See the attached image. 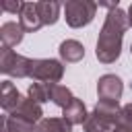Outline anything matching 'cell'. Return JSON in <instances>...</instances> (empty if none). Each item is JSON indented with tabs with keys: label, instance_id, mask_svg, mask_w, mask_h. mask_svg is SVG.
I'll return each instance as SVG.
<instances>
[{
	"label": "cell",
	"instance_id": "44dd1931",
	"mask_svg": "<svg viewBox=\"0 0 132 132\" xmlns=\"http://www.w3.org/2000/svg\"><path fill=\"white\" fill-rule=\"evenodd\" d=\"M130 52H132V45H130Z\"/></svg>",
	"mask_w": 132,
	"mask_h": 132
},
{
	"label": "cell",
	"instance_id": "d6986e66",
	"mask_svg": "<svg viewBox=\"0 0 132 132\" xmlns=\"http://www.w3.org/2000/svg\"><path fill=\"white\" fill-rule=\"evenodd\" d=\"M0 126H2V132H8V126H6V116L0 118Z\"/></svg>",
	"mask_w": 132,
	"mask_h": 132
},
{
	"label": "cell",
	"instance_id": "9a60e30c",
	"mask_svg": "<svg viewBox=\"0 0 132 132\" xmlns=\"http://www.w3.org/2000/svg\"><path fill=\"white\" fill-rule=\"evenodd\" d=\"M37 10H39V16H41L43 25H54L58 21V14H60V4L43 0V2H37Z\"/></svg>",
	"mask_w": 132,
	"mask_h": 132
},
{
	"label": "cell",
	"instance_id": "ba28073f",
	"mask_svg": "<svg viewBox=\"0 0 132 132\" xmlns=\"http://www.w3.org/2000/svg\"><path fill=\"white\" fill-rule=\"evenodd\" d=\"M21 103H23V97L16 91V87L10 80H4L2 82V89H0V105H2V109L8 111V113H12Z\"/></svg>",
	"mask_w": 132,
	"mask_h": 132
},
{
	"label": "cell",
	"instance_id": "52a82bcc",
	"mask_svg": "<svg viewBox=\"0 0 132 132\" xmlns=\"http://www.w3.org/2000/svg\"><path fill=\"white\" fill-rule=\"evenodd\" d=\"M19 23L25 31H37L39 27H43L37 10V2H23V8L19 12Z\"/></svg>",
	"mask_w": 132,
	"mask_h": 132
},
{
	"label": "cell",
	"instance_id": "2e32d148",
	"mask_svg": "<svg viewBox=\"0 0 132 132\" xmlns=\"http://www.w3.org/2000/svg\"><path fill=\"white\" fill-rule=\"evenodd\" d=\"M29 99H33L35 103H45L50 101V91H47V82H33L29 87Z\"/></svg>",
	"mask_w": 132,
	"mask_h": 132
},
{
	"label": "cell",
	"instance_id": "ffe728a7",
	"mask_svg": "<svg viewBox=\"0 0 132 132\" xmlns=\"http://www.w3.org/2000/svg\"><path fill=\"white\" fill-rule=\"evenodd\" d=\"M128 25L132 27V4H130V8H128Z\"/></svg>",
	"mask_w": 132,
	"mask_h": 132
},
{
	"label": "cell",
	"instance_id": "5bb4252c",
	"mask_svg": "<svg viewBox=\"0 0 132 132\" xmlns=\"http://www.w3.org/2000/svg\"><path fill=\"white\" fill-rule=\"evenodd\" d=\"M35 132H72V124L64 118H43L35 126Z\"/></svg>",
	"mask_w": 132,
	"mask_h": 132
},
{
	"label": "cell",
	"instance_id": "8992f818",
	"mask_svg": "<svg viewBox=\"0 0 132 132\" xmlns=\"http://www.w3.org/2000/svg\"><path fill=\"white\" fill-rule=\"evenodd\" d=\"M43 111H41V105L39 103H35L33 99H23V103L10 113V118H16V120H23V122H27V124H31V126H37L43 118Z\"/></svg>",
	"mask_w": 132,
	"mask_h": 132
},
{
	"label": "cell",
	"instance_id": "7c38bea8",
	"mask_svg": "<svg viewBox=\"0 0 132 132\" xmlns=\"http://www.w3.org/2000/svg\"><path fill=\"white\" fill-rule=\"evenodd\" d=\"M47 91H50V99L56 103V105H60L62 109H66L76 97L72 95V91L68 89V87H64V85H50L47 82Z\"/></svg>",
	"mask_w": 132,
	"mask_h": 132
},
{
	"label": "cell",
	"instance_id": "9c48e42d",
	"mask_svg": "<svg viewBox=\"0 0 132 132\" xmlns=\"http://www.w3.org/2000/svg\"><path fill=\"white\" fill-rule=\"evenodd\" d=\"M23 35H25V29L21 27V23H4L0 27V39H2V47H14L23 41Z\"/></svg>",
	"mask_w": 132,
	"mask_h": 132
},
{
	"label": "cell",
	"instance_id": "5b68a950",
	"mask_svg": "<svg viewBox=\"0 0 132 132\" xmlns=\"http://www.w3.org/2000/svg\"><path fill=\"white\" fill-rule=\"evenodd\" d=\"M122 91H124L122 78L116 74H103L97 82L99 101H118L122 97Z\"/></svg>",
	"mask_w": 132,
	"mask_h": 132
},
{
	"label": "cell",
	"instance_id": "e0dca14e",
	"mask_svg": "<svg viewBox=\"0 0 132 132\" xmlns=\"http://www.w3.org/2000/svg\"><path fill=\"white\" fill-rule=\"evenodd\" d=\"M120 124L126 130L132 132V103H128V105L122 107V111H120Z\"/></svg>",
	"mask_w": 132,
	"mask_h": 132
},
{
	"label": "cell",
	"instance_id": "ac0fdd59",
	"mask_svg": "<svg viewBox=\"0 0 132 132\" xmlns=\"http://www.w3.org/2000/svg\"><path fill=\"white\" fill-rule=\"evenodd\" d=\"M2 10H6V12H21V8H23V2H10V0H4L2 2V6H0Z\"/></svg>",
	"mask_w": 132,
	"mask_h": 132
},
{
	"label": "cell",
	"instance_id": "7a4b0ae2",
	"mask_svg": "<svg viewBox=\"0 0 132 132\" xmlns=\"http://www.w3.org/2000/svg\"><path fill=\"white\" fill-rule=\"evenodd\" d=\"M64 12H66V23L74 29L89 25L95 19L97 12V2L91 0H68L64 4Z\"/></svg>",
	"mask_w": 132,
	"mask_h": 132
},
{
	"label": "cell",
	"instance_id": "30bf717a",
	"mask_svg": "<svg viewBox=\"0 0 132 132\" xmlns=\"http://www.w3.org/2000/svg\"><path fill=\"white\" fill-rule=\"evenodd\" d=\"M120 120H109V118H103L99 116L97 111H91L87 122L82 124L87 132H116V126H118Z\"/></svg>",
	"mask_w": 132,
	"mask_h": 132
},
{
	"label": "cell",
	"instance_id": "4fadbf2b",
	"mask_svg": "<svg viewBox=\"0 0 132 132\" xmlns=\"http://www.w3.org/2000/svg\"><path fill=\"white\" fill-rule=\"evenodd\" d=\"M62 118H64V120H68V122L74 126V124H85V122H87V118H89V113H87L85 103H82L80 99H74V101L64 109Z\"/></svg>",
	"mask_w": 132,
	"mask_h": 132
},
{
	"label": "cell",
	"instance_id": "6da1fadb",
	"mask_svg": "<svg viewBox=\"0 0 132 132\" xmlns=\"http://www.w3.org/2000/svg\"><path fill=\"white\" fill-rule=\"evenodd\" d=\"M128 29V14L116 6L107 12V19L103 23V29L99 33V39H97V60L103 62V64H111L120 58V50H122V39H124V33Z\"/></svg>",
	"mask_w": 132,
	"mask_h": 132
},
{
	"label": "cell",
	"instance_id": "8fae6325",
	"mask_svg": "<svg viewBox=\"0 0 132 132\" xmlns=\"http://www.w3.org/2000/svg\"><path fill=\"white\" fill-rule=\"evenodd\" d=\"M60 56L64 62H80L85 58V47L76 39H66L60 43Z\"/></svg>",
	"mask_w": 132,
	"mask_h": 132
},
{
	"label": "cell",
	"instance_id": "3957f363",
	"mask_svg": "<svg viewBox=\"0 0 132 132\" xmlns=\"http://www.w3.org/2000/svg\"><path fill=\"white\" fill-rule=\"evenodd\" d=\"M64 76V66L58 60L52 58H35L31 60V72L29 78H35L39 82H50V85H58Z\"/></svg>",
	"mask_w": 132,
	"mask_h": 132
},
{
	"label": "cell",
	"instance_id": "277c9868",
	"mask_svg": "<svg viewBox=\"0 0 132 132\" xmlns=\"http://www.w3.org/2000/svg\"><path fill=\"white\" fill-rule=\"evenodd\" d=\"M0 70L8 76L27 78L29 72H31V58H25V56L12 52L10 47H2V52H0Z\"/></svg>",
	"mask_w": 132,
	"mask_h": 132
}]
</instances>
